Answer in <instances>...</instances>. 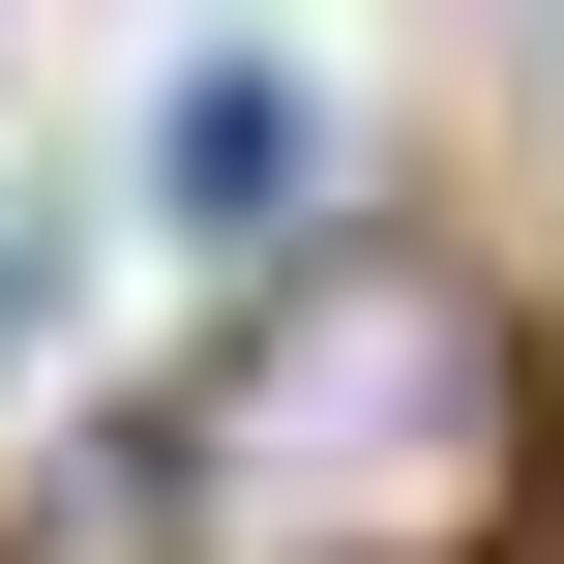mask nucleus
<instances>
[{"mask_svg":"<svg viewBox=\"0 0 564 564\" xmlns=\"http://www.w3.org/2000/svg\"><path fill=\"white\" fill-rule=\"evenodd\" d=\"M535 476V357L446 268H268V327L149 416V564H476Z\"/></svg>","mask_w":564,"mask_h":564,"instance_id":"obj_1","label":"nucleus"},{"mask_svg":"<svg viewBox=\"0 0 564 564\" xmlns=\"http://www.w3.org/2000/svg\"><path fill=\"white\" fill-rule=\"evenodd\" d=\"M178 238H297V178H327V119H297V59H178Z\"/></svg>","mask_w":564,"mask_h":564,"instance_id":"obj_2","label":"nucleus"}]
</instances>
